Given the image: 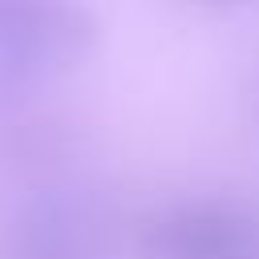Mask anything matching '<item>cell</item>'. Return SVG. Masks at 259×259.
I'll return each instance as SVG.
<instances>
[{"label":"cell","mask_w":259,"mask_h":259,"mask_svg":"<svg viewBox=\"0 0 259 259\" xmlns=\"http://www.w3.org/2000/svg\"><path fill=\"white\" fill-rule=\"evenodd\" d=\"M210 4H231V0H210Z\"/></svg>","instance_id":"cell-4"},{"label":"cell","mask_w":259,"mask_h":259,"mask_svg":"<svg viewBox=\"0 0 259 259\" xmlns=\"http://www.w3.org/2000/svg\"><path fill=\"white\" fill-rule=\"evenodd\" d=\"M150 259H259V214L235 202H178L142 223Z\"/></svg>","instance_id":"cell-2"},{"label":"cell","mask_w":259,"mask_h":259,"mask_svg":"<svg viewBox=\"0 0 259 259\" xmlns=\"http://www.w3.org/2000/svg\"><path fill=\"white\" fill-rule=\"evenodd\" d=\"M109 214L81 194H45L16 231V259H101L109 251Z\"/></svg>","instance_id":"cell-3"},{"label":"cell","mask_w":259,"mask_h":259,"mask_svg":"<svg viewBox=\"0 0 259 259\" xmlns=\"http://www.w3.org/2000/svg\"><path fill=\"white\" fill-rule=\"evenodd\" d=\"M97 40V24L77 0H0V73L45 81L73 69Z\"/></svg>","instance_id":"cell-1"}]
</instances>
